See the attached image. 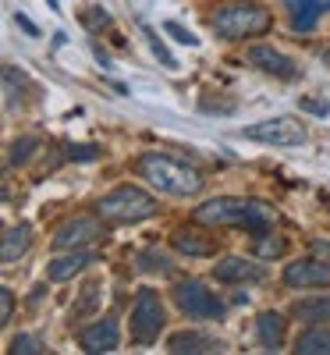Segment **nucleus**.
Returning a JSON list of instances; mask_svg holds the SVG:
<instances>
[{
	"instance_id": "f257e3e1",
	"label": "nucleus",
	"mask_w": 330,
	"mask_h": 355,
	"mask_svg": "<svg viewBox=\"0 0 330 355\" xmlns=\"http://www.w3.org/2000/svg\"><path fill=\"white\" fill-rule=\"evenodd\" d=\"M196 224L202 227H242L249 234H266L274 231V206H266L263 199H242V196H220V199H209L202 206H196L192 214Z\"/></svg>"
},
{
	"instance_id": "f03ea898",
	"label": "nucleus",
	"mask_w": 330,
	"mask_h": 355,
	"mask_svg": "<svg viewBox=\"0 0 330 355\" xmlns=\"http://www.w3.org/2000/svg\"><path fill=\"white\" fill-rule=\"evenodd\" d=\"M139 178H146L149 185L164 196H177V199H189V196H199L202 192V174L174 157H164V153H146L139 157L135 164Z\"/></svg>"
},
{
	"instance_id": "7ed1b4c3",
	"label": "nucleus",
	"mask_w": 330,
	"mask_h": 355,
	"mask_svg": "<svg viewBox=\"0 0 330 355\" xmlns=\"http://www.w3.org/2000/svg\"><path fill=\"white\" fill-rule=\"evenodd\" d=\"M157 210H160L157 199L142 192L139 185H117L96 202V214L107 224H139V220H149Z\"/></svg>"
},
{
	"instance_id": "20e7f679",
	"label": "nucleus",
	"mask_w": 330,
	"mask_h": 355,
	"mask_svg": "<svg viewBox=\"0 0 330 355\" xmlns=\"http://www.w3.org/2000/svg\"><path fill=\"white\" fill-rule=\"evenodd\" d=\"M274 18H270L266 8L256 4H227L214 15V33L220 40H252V36H266Z\"/></svg>"
},
{
	"instance_id": "39448f33",
	"label": "nucleus",
	"mask_w": 330,
	"mask_h": 355,
	"mask_svg": "<svg viewBox=\"0 0 330 355\" xmlns=\"http://www.w3.org/2000/svg\"><path fill=\"white\" fill-rule=\"evenodd\" d=\"M164 323H167V313H164L160 295L149 291V288H142V291L135 295V302H132V341L142 345V348L153 345V341H160Z\"/></svg>"
},
{
	"instance_id": "423d86ee",
	"label": "nucleus",
	"mask_w": 330,
	"mask_h": 355,
	"mask_svg": "<svg viewBox=\"0 0 330 355\" xmlns=\"http://www.w3.org/2000/svg\"><path fill=\"white\" fill-rule=\"evenodd\" d=\"M174 302L189 320H220L227 306L220 302V295H214L202 281H182L174 288Z\"/></svg>"
},
{
	"instance_id": "0eeeda50",
	"label": "nucleus",
	"mask_w": 330,
	"mask_h": 355,
	"mask_svg": "<svg viewBox=\"0 0 330 355\" xmlns=\"http://www.w3.org/2000/svg\"><path fill=\"white\" fill-rule=\"evenodd\" d=\"M242 135L263 146H302L309 132L302 121H291V117H270V121H256L242 128Z\"/></svg>"
},
{
	"instance_id": "6e6552de",
	"label": "nucleus",
	"mask_w": 330,
	"mask_h": 355,
	"mask_svg": "<svg viewBox=\"0 0 330 355\" xmlns=\"http://www.w3.org/2000/svg\"><path fill=\"white\" fill-rule=\"evenodd\" d=\"M103 224H107V220H103L100 214H96V217H75V220H68V224L57 227L53 249H57V252H75V249L93 245V242L103 239Z\"/></svg>"
},
{
	"instance_id": "1a4fd4ad",
	"label": "nucleus",
	"mask_w": 330,
	"mask_h": 355,
	"mask_svg": "<svg viewBox=\"0 0 330 355\" xmlns=\"http://www.w3.org/2000/svg\"><path fill=\"white\" fill-rule=\"evenodd\" d=\"M284 284L288 288H327L330 284V263L320 259V256H309V259H295L284 266Z\"/></svg>"
},
{
	"instance_id": "9d476101",
	"label": "nucleus",
	"mask_w": 330,
	"mask_h": 355,
	"mask_svg": "<svg viewBox=\"0 0 330 355\" xmlns=\"http://www.w3.org/2000/svg\"><path fill=\"white\" fill-rule=\"evenodd\" d=\"M214 277L220 284H256L266 277V270H263V263H252L245 256H227L214 266Z\"/></svg>"
},
{
	"instance_id": "9b49d317",
	"label": "nucleus",
	"mask_w": 330,
	"mask_h": 355,
	"mask_svg": "<svg viewBox=\"0 0 330 355\" xmlns=\"http://www.w3.org/2000/svg\"><path fill=\"white\" fill-rule=\"evenodd\" d=\"M78 341H82L85 352H93V355H100V352H117V345H121V327H117L114 316H103V320L93 323V327H85Z\"/></svg>"
},
{
	"instance_id": "f8f14e48",
	"label": "nucleus",
	"mask_w": 330,
	"mask_h": 355,
	"mask_svg": "<svg viewBox=\"0 0 330 355\" xmlns=\"http://www.w3.org/2000/svg\"><path fill=\"white\" fill-rule=\"evenodd\" d=\"M171 245L182 252V256H192V259H206V256H217V242L209 234L196 231V227H177L171 234Z\"/></svg>"
},
{
	"instance_id": "ddd939ff",
	"label": "nucleus",
	"mask_w": 330,
	"mask_h": 355,
	"mask_svg": "<svg viewBox=\"0 0 330 355\" xmlns=\"http://www.w3.org/2000/svg\"><path fill=\"white\" fill-rule=\"evenodd\" d=\"M249 61H252L259 71L277 75V78H295V75H298V68H295L291 57H284V53L274 50V46H252V50H249Z\"/></svg>"
},
{
	"instance_id": "4468645a",
	"label": "nucleus",
	"mask_w": 330,
	"mask_h": 355,
	"mask_svg": "<svg viewBox=\"0 0 330 355\" xmlns=\"http://www.w3.org/2000/svg\"><path fill=\"white\" fill-rule=\"evenodd\" d=\"M291 316L306 327H323L330 323V295H309V299H298L291 306Z\"/></svg>"
},
{
	"instance_id": "2eb2a0df",
	"label": "nucleus",
	"mask_w": 330,
	"mask_h": 355,
	"mask_svg": "<svg viewBox=\"0 0 330 355\" xmlns=\"http://www.w3.org/2000/svg\"><path fill=\"white\" fill-rule=\"evenodd\" d=\"M284 334H288V320L281 313H263L256 320V338L266 352H281L284 348Z\"/></svg>"
},
{
	"instance_id": "dca6fc26",
	"label": "nucleus",
	"mask_w": 330,
	"mask_h": 355,
	"mask_svg": "<svg viewBox=\"0 0 330 355\" xmlns=\"http://www.w3.org/2000/svg\"><path fill=\"white\" fill-rule=\"evenodd\" d=\"M28 249H33V227H28V224H15V227H8V234H4L0 259H4V266H11V263H18Z\"/></svg>"
},
{
	"instance_id": "f3484780",
	"label": "nucleus",
	"mask_w": 330,
	"mask_h": 355,
	"mask_svg": "<svg viewBox=\"0 0 330 355\" xmlns=\"http://www.w3.org/2000/svg\"><path fill=\"white\" fill-rule=\"evenodd\" d=\"M167 352L174 355H199V352H220V341L217 338H209V334H199V331H182V334H174L167 341Z\"/></svg>"
},
{
	"instance_id": "a211bd4d",
	"label": "nucleus",
	"mask_w": 330,
	"mask_h": 355,
	"mask_svg": "<svg viewBox=\"0 0 330 355\" xmlns=\"http://www.w3.org/2000/svg\"><path fill=\"white\" fill-rule=\"evenodd\" d=\"M89 263H96V256L93 252H82V249H75V252H68V256H57L53 263H50V281H71L75 274H82Z\"/></svg>"
},
{
	"instance_id": "6ab92c4d",
	"label": "nucleus",
	"mask_w": 330,
	"mask_h": 355,
	"mask_svg": "<svg viewBox=\"0 0 330 355\" xmlns=\"http://www.w3.org/2000/svg\"><path fill=\"white\" fill-rule=\"evenodd\" d=\"M330 4L327 0H295V15H291V28L295 33H313L320 15L327 11Z\"/></svg>"
},
{
	"instance_id": "aec40b11",
	"label": "nucleus",
	"mask_w": 330,
	"mask_h": 355,
	"mask_svg": "<svg viewBox=\"0 0 330 355\" xmlns=\"http://www.w3.org/2000/svg\"><path fill=\"white\" fill-rule=\"evenodd\" d=\"M295 352L298 355H330V323H323V327H309L306 334H298Z\"/></svg>"
},
{
	"instance_id": "412c9836",
	"label": "nucleus",
	"mask_w": 330,
	"mask_h": 355,
	"mask_svg": "<svg viewBox=\"0 0 330 355\" xmlns=\"http://www.w3.org/2000/svg\"><path fill=\"white\" fill-rule=\"evenodd\" d=\"M139 270H142V274H160V277H167V274L174 270V263H171V256L160 252V249H142V252H139Z\"/></svg>"
},
{
	"instance_id": "4be33fe9",
	"label": "nucleus",
	"mask_w": 330,
	"mask_h": 355,
	"mask_svg": "<svg viewBox=\"0 0 330 355\" xmlns=\"http://www.w3.org/2000/svg\"><path fill=\"white\" fill-rule=\"evenodd\" d=\"M284 252H288V242L281 239V234H274V231H266V234H259V239H256V256L259 259H277Z\"/></svg>"
},
{
	"instance_id": "5701e85b",
	"label": "nucleus",
	"mask_w": 330,
	"mask_h": 355,
	"mask_svg": "<svg viewBox=\"0 0 330 355\" xmlns=\"http://www.w3.org/2000/svg\"><path fill=\"white\" fill-rule=\"evenodd\" d=\"M36 146H40V139L36 135H25V139H18L15 146H11V153H8V167H21V164H28V157L36 153Z\"/></svg>"
},
{
	"instance_id": "b1692460",
	"label": "nucleus",
	"mask_w": 330,
	"mask_h": 355,
	"mask_svg": "<svg viewBox=\"0 0 330 355\" xmlns=\"http://www.w3.org/2000/svg\"><path fill=\"white\" fill-rule=\"evenodd\" d=\"M8 352H15V355H40V352H46V341L36 338V334H18Z\"/></svg>"
},
{
	"instance_id": "393cba45",
	"label": "nucleus",
	"mask_w": 330,
	"mask_h": 355,
	"mask_svg": "<svg viewBox=\"0 0 330 355\" xmlns=\"http://www.w3.org/2000/svg\"><path fill=\"white\" fill-rule=\"evenodd\" d=\"M15 320V291L11 288H0V323H8Z\"/></svg>"
},
{
	"instance_id": "a878e982",
	"label": "nucleus",
	"mask_w": 330,
	"mask_h": 355,
	"mask_svg": "<svg viewBox=\"0 0 330 355\" xmlns=\"http://www.w3.org/2000/svg\"><path fill=\"white\" fill-rule=\"evenodd\" d=\"M146 36H149V46H153V53L160 57V64H164V68H177V61H174V57L167 53V46L157 40V33H153V28H146Z\"/></svg>"
},
{
	"instance_id": "bb28decb",
	"label": "nucleus",
	"mask_w": 330,
	"mask_h": 355,
	"mask_svg": "<svg viewBox=\"0 0 330 355\" xmlns=\"http://www.w3.org/2000/svg\"><path fill=\"white\" fill-rule=\"evenodd\" d=\"M164 28H167V33H171V36H174L177 43H185V46H199V40H196V36L189 33V28H185V25H177V21H167Z\"/></svg>"
},
{
	"instance_id": "cd10ccee",
	"label": "nucleus",
	"mask_w": 330,
	"mask_h": 355,
	"mask_svg": "<svg viewBox=\"0 0 330 355\" xmlns=\"http://www.w3.org/2000/svg\"><path fill=\"white\" fill-rule=\"evenodd\" d=\"M96 299H100V284H89V288H85V295H82V302L75 306V316H82V313H89V309H93V306H96Z\"/></svg>"
},
{
	"instance_id": "c85d7f7f",
	"label": "nucleus",
	"mask_w": 330,
	"mask_h": 355,
	"mask_svg": "<svg viewBox=\"0 0 330 355\" xmlns=\"http://www.w3.org/2000/svg\"><path fill=\"white\" fill-rule=\"evenodd\" d=\"M82 21H85V25H89V28H93V33H96V28H107V25H110V15H107L103 8H96V11H89V15H85Z\"/></svg>"
},
{
	"instance_id": "c756f323",
	"label": "nucleus",
	"mask_w": 330,
	"mask_h": 355,
	"mask_svg": "<svg viewBox=\"0 0 330 355\" xmlns=\"http://www.w3.org/2000/svg\"><path fill=\"white\" fill-rule=\"evenodd\" d=\"M68 157H71V160H96L100 150H96V146H71Z\"/></svg>"
},
{
	"instance_id": "7c9ffc66",
	"label": "nucleus",
	"mask_w": 330,
	"mask_h": 355,
	"mask_svg": "<svg viewBox=\"0 0 330 355\" xmlns=\"http://www.w3.org/2000/svg\"><path fill=\"white\" fill-rule=\"evenodd\" d=\"M298 107H302V110H309V114H320V117L330 110V107H327V103H320V100H298Z\"/></svg>"
},
{
	"instance_id": "2f4dec72",
	"label": "nucleus",
	"mask_w": 330,
	"mask_h": 355,
	"mask_svg": "<svg viewBox=\"0 0 330 355\" xmlns=\"http://www.w3.org/2000/svg\"><path fill=\"white\" fill-rule=\"evenodd\" d=\"M313 252H316L320 259H327V263H330V242H320V239H316V242H313Z\"/></svg>"
},
{
	"instance_id": "473e14b6",
	"label": "nucleus",
	"mask_w": 330,
	"mask_h": 355,
	"mask_svg": "<svg viewBox=\"0 0 330 355\" xmlns=\"http://www.w3.org/2000/svg\"><path fill=\"white\" fill-rule=\"evenodd\" d=\"M15 21H18V25H21V28H25V33H28V36H40V28H36V25H33V21H28V18H25V15H18V18H15Z\"/></svg>"
},
{
	"instance_id": "72a5a7b5",
	"label": "nucleus",
	"mask_w": 330,
	"mask_h": 355,
	"mask_svg": "<svg viewBox=\"0 0 330 355\" xmlns=\"http://www.w3.org/2000/svg\"><path fill=\"white\" fill-rule=\"evenodd\" d=\"M46 4H50V8H53V11H61V8H57V0H46Z\"/></svg>"
}]
</instances>
